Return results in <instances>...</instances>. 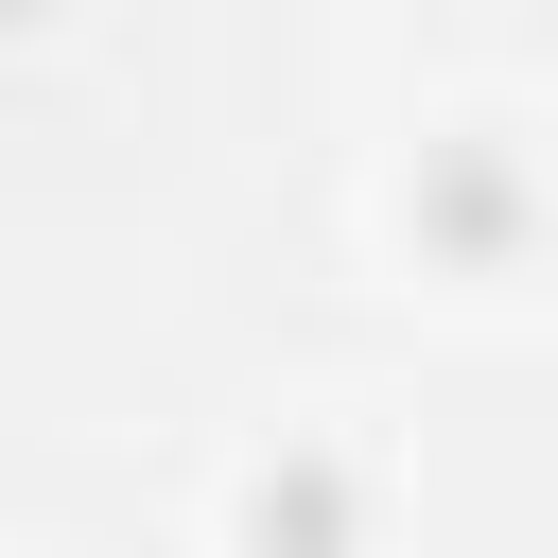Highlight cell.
Wrapping results in <instances>:
<instances>
[{"label":"cell","mask_w":558,"mask_h":558,"mask_svg":"<svg viewBox=\"0 0 558 558\" xmlns=\"http://www.w3.org/2000/svg\"><path fill=\"white\" fill-rule=\"evenodd\" d=\"M227 523H244V558H349V541H366V488H349V453H314V436H296V453H262V471H244V506H227Z\"/></svg>","instance_id":"2"},{"label":"cell","mask_w":558,"mask_h":558,"mask_svg":"<svg viewBox=\"0 0 558 558\" xmlns=\"http://www.w3.org/2000/svg\"><path fill=\"white\" fill-rule=\"evenodd\" d=\"M401 227H418V262H523V157L506 140H418V174H401Z\"/></svg>","instance_id":"1"}]
</instances>
